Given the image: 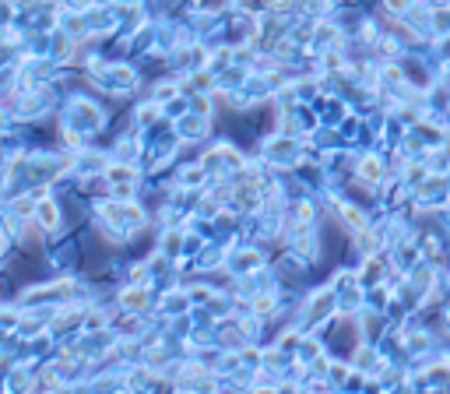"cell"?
Returning <instances> with one entry per match:
<instances>
[{"mask_svg":"<svg viewBox=\"0 0 450 394\" xmlns=\"http://www.w3.org/2000/svg\"><path fill=\"white\" fill-rule=\"evenodd\" d=\"M39 218H42L46 226H53V222H57V208H53L50 201H42V208H39Z\"/></svg>","mask_w":450,"mask_h":394,"instance_id":"6da1fadb","label":"cell"},{"mask_svg":"<svg viewBox=\"0 0 450 394\" xmlns=\"http://www.w3.org/2000/svg\"><path fill=\"white\" fill-rule=\"evenodd\" d=\"M363 176H370V180H376V176H380V165H376V158L363 162Z\"/></svg>","mask_w":450,"mask_h":394,"instance_id":"7a4b0ae2","label":"cell"},{"mask_svg":"<svg viewBox=\"0 0 450 394\" xmlns=\"http://www.w3.org/2000/svg\"><path fill=\"white\" fill-rule=\"evenodd\" d=\"M123 303H127V307H138V303H145V292H127Z\"/></svg>","mask_w":450,"mask_h":394,"instance_id":"3957f363","label":"cell"},{"mask_svg":"<svg viewBox=\"0 0 450 394\" xmlns=\"http://www.w3.org/2000/svg\"><path fill=\"white\" fill-rule=\"evenodd\" d=\"M387 4H390V7H397V11L404 7V0H387Z\"/></svg>","mask_w":450,"mask_h":394,"instance_id":"277c9868","label":"cell"}]
</instances>
